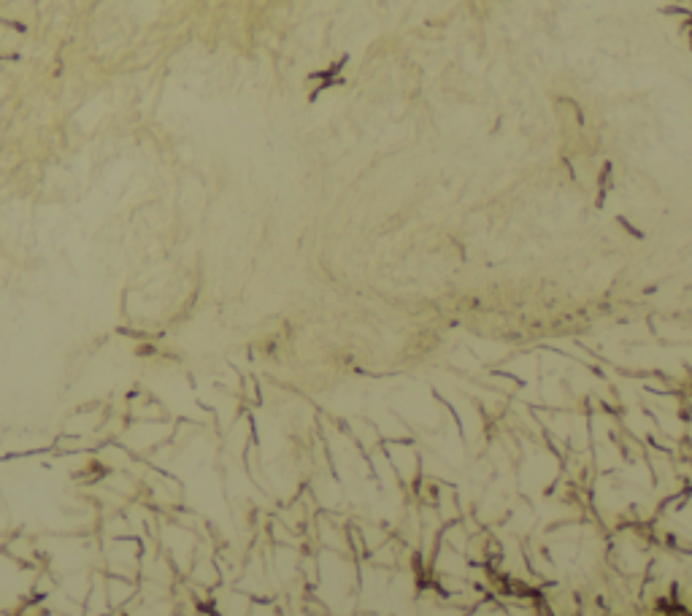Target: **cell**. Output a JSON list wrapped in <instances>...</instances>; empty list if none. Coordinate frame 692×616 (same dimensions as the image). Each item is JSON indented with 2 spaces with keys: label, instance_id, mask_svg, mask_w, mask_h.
Wrapping results in <instances>:
<instances>
[{
  "label": "cell",
  "instance_id": "6da1fadb",
  "mask_svg": "<svg viewBox=\"0 0 692 616\" xmlns=\"http://www.w3.org/2000/svg\"><path fill=\"white\" fill-rule=\"evenodd\" d=\"M141 557H144V541L136 538V535H122V538H106L103 541V573H109V576L138 579Z\"/></svg>",
  "mask_w": 692,
  "mask_h": 616
},
{
  "label": "cell",
  "instance_id": "7a4b0ae2",
  "mask_svg": "<svg viewBox=\"0 0 692 616\" xmlns=\"http://www.w3.org/2000/svg\"><path fill=\"white\" fill-rule=\"evenodd\" d=\"M0 616H14L11 611H0Z\"/></svg>",
  "mask_w": 692,
  "mask_h": 616
}]
</instances>
